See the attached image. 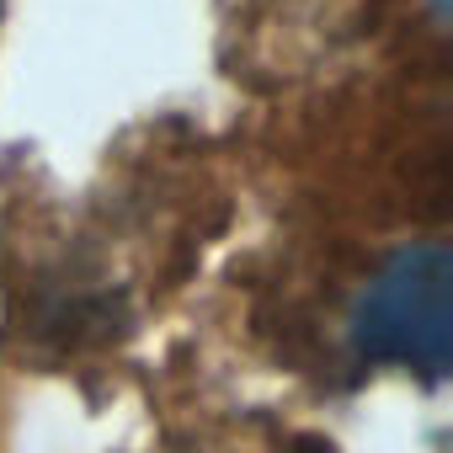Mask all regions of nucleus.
I'll return each instance as SVG.
<instances>
[{"mask_svg":"<svg viewBox=\"0 0 453 453\" xmlns=\"http://www.w3.org/2000/svg\"><path fill=\"white\" fill-rule=\"evenodd\" d=\"M352 347L421 379H442L453 357V257L442 241L395 251L352 304Z\"/></svg>","mask_w":453,"mask_h":453,"instance_id":"obj_1","label":"nucleus"}]
</instances>
